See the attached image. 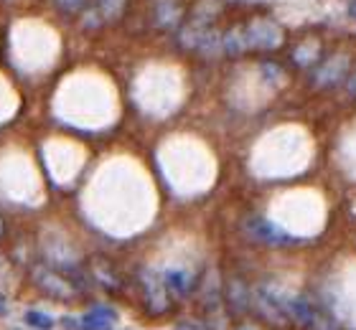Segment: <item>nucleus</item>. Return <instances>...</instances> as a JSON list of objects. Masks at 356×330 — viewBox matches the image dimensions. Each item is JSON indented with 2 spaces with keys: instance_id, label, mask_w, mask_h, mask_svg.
<instances>
[{
  "instance_id": "obj_1",
  "label": "nucleus",
  "mask_w": 356,
  "mask_h": 330,
  "mask_svg": "<svg viewBox=\"0 0 356 330\" xmlns=\"http://www.w3.org/2000/svg\"><path fill=\"white\" fill-rule=\"evenodd\" d=\"M31 279L51 300L72 302L79 295V287H76V282L69 279V274H64L61 270H56V267H51V264L46 262H36L31 267Z\"/></svg>"
},
{
  "instance_id": "obj_2",
  "label": "nucleus",
  "mask_w": 356,
  "mask_h": 330,
  "mask_svg": "<svg viewBox=\"0 0 356 330\" xmlns=\"http://www.w3.org/2000/svg\"><path fill=\"white\" fill-rule=\"evenodd\" d=\"M140 290L150 315H165L171 310V292H168L163 277H158L153 270L140 272Z\"/></svg>"
},
{
  "instance_id": "obj_3",
  "label": "nucleus",
  "mask_w": 356,
  "mask_h": 330,
  "mask_svg": "<svg viewBox=\"0 0 356 330\" xmlns=\"http://www.w3.org/2000/svg\"><path fill=\"white\" fill-rule=\"evenodd\" d=\"M247 38H250V49H260V51H273L282 44V28L270 18H252L245 26Z\"/></svg>"
},
{
  "instance_id": "obj_4",
  "label": "nucleus",
  "mask_w": 356,
  "mask_h": 330,
  "mask_svg": "<svg viewBox=\"0 0 356 330\" xmlns=\"http://www.w3.org/2000/svg\"><path fill=\"white\" fill-rule=\"evenodd\" d=\"M245 231L252 236L254 242L267 244V247H285V244H293V236H288L280 226H275L273 221H267L265 216H247Z\"/></svg>"
},
{
  "instance_id": "obj_5",
  "label": "nucleus",
  "mask_w": 356,
  "mask_h": 330,
  "mask_svg": "<svg viewBox=\"0 0 356 330\" xmlns=\"http://www.w3.org/2000/svg\"><path fill=\"white\" fill-rule=\"evenodd\" d=\"M224 305L232 315H245L252 308V295L242 277H229L224 285Z\"/></svg>"
},
{
  "instance_id": "obj_6",
  "label": "nucleus",
  "mask_w": 356,
  "mask_h": 330,
  "mask_svg": "<svg viewBox=\"0 0 356 330\" xmlns=\"http://www.w3.org/2000/svg\"><path fill=\"white\" fill-rule=\"evenodd\" d=\"M349 76V59L346 56H334L326 59L313 74V84L316 87H336L339 81H346Z\"/></svg>"
},
{
  "instance_id": "obj_7",
  "label": "nucleus",
  "mask_w": 356,
  "mask_h": 330,
  "mask_svg": "<svg viewBox=\"0 0 356 330\" xmlns=\"http://www.w3.org/2000/svg\"><path fill=\"white\" fill-rule=\"evenodd\" d=\"M92 277L107 292H118L120 290V274L115 272V267L107 259H92Z\"/></svg>"
},
{
  "instance_id": "obj_8",
  "label": "nucleus",
  "mask_w": 356,
  "mask_h": 330,
  "mask_svg": "<svg viewBox=\"0 0 356 330\" xmlns=\"http://www.w3.org/2000/svg\"><path fill=\"white\" fill-rule=\"evenodd\" d=\"M181 21V8L176 0H158L153 8V26L156 28H173Z\"/></svg>"
},
{
  "instance_id": "obj_9",
  "label": "nucleus",
  "mask_w": 356,
  "mask_h": 330,
  "mask_svg": "<svg viewBox=\"0 0 356 330\" xmlns=\"http://www.w3.org/2000/svg\"><path fill=\"white\" fill-rule=\"evenodd\" d=\"M224 44V53L227 56H232V59H237V56H242V53L250 49V38H247V28L245 26H232L227 33H224L222 38Z\"/></svg>"
},
{
  "instance_id": "obj_10",
  "label": "nucleus",
  "mask_w": 356,
  "mask_h": 330,
  "mask_svg": "<svg viewBox=\"0 0 356 330\" xmlns=\"http://www.w3.org/2000/svg\"><path fill=\"white\" fill-rule=\"evenodd\" d=\"M118 320V313L112 308H102L97 305L95 310H89L87 315L82 317V330H112V323Z\"/></svg>"
},
{
  "instance_id": "obj_11",
  "label": "nucleus",
  "mask_w": 356,
  "mask_h": 330,
  "mask_svg": "<svg viewBox=\"0 0 356 330\" xmlns=\"http://www.w3.org/2000/svg\"><path fill=\"white\" fill-rule=\"evenodd\" d=\"M285 313L296 323L305 325V328H313V323H316V313H313L311 302H305L303 297H290V300H285Z\"/></svg>"
},
{
  "instance_id": "obj_12",
  "label": "nucleus",
  "mask_w": 356,
  "mask_h": 330,
  "mask_svg": "<svg viewBox=\"0 0 356 330\" xmlns=\"http://www.w3.org/2000/svg\"><path fill=\"white\" fill-rule=\"evenodd\" d=\"M163 282H165V287H168V292L176 295V297H186L193 287L191 274L184 270H168L163 274Z\"/></svg>"
},
{
  "instance_id": "obj_13",
  "label": "nucleus",
  "mask_w": 356,
  "mask_h": 330,
  "mask_svg": "<svg viewBox=\"0 0 356 330\" xmlns=\"http://www.w3.org/2000/svg\"><path fill=\"white\" fill-rule=\"evenodd\" d=\"M222 38H224V33H219V31L211 26V28H207L204 33H201L199 44H196V51H199L201 56H207V59H214L216 53L224 51Z\"/></svg>"
},
{
  "instance_id": "obj_14",
  "label": "nucleus",
  "mask_w": 356,
  "mask_h": 330,
  "mask_svg": "<svg viewBox=\"0 0 356 330\" xmlns=\"http://www.w3.org/2000/svg\"><path fill=\"white\" fill-rule=\"evenodd\" d=\"M293 59H296L298 66H311L321 59V44L316 38H308L303 44L298 46L296 51H293Z\"/></svg>"
},
{
  "instance_id": "obj_15",
  "label": "nucleus",
  "mask_w": 356,
  "mask_h": 330,
  "mask_svg": "<svg viewBox=\"0 0 356 330\" xmlns=\"http://www.w3.org/2000/svg\"><path fill=\"white\" fill-rule=\"evenodd\" d=\"M95 8L104 21H120L127 8V0H95Z\"/></svg>"
},
{
  "instance_id": "obj_16",
  "label": "nucleus",
  "mask_w": 356,
  "mask_h": 330,
  "mask_svg": "<svg viewBox=\"0 0 356 330\" xmlns=\"http://www.w3.org/2000/svg\"><path fill=\"white\" fill-rule=\"evenodd\" d=\"M26 325L33 330H51L54 328V317L46 315V313H38V310H29L26 315H23Z\"/></svg>"
},
{
  "instance_id": "obj_17",
  "label": "nucleus",
  "mask_w": 356,
  "mask_h": 330,
  "mask_svg": "<svg viewBox=\"0 0 356 330\" xmlns=\"http://www.w3.org/2000/svg\"><path fill=\"white\" fill-rule=\"evenodd\" d=\"M89 0H54V6L61 8V10H67V13H79L87 8Z\"/></svg>"
},
{
  "instance_id": "obj_18",
  "label": "nucleus",
  "mask_w": 356,
  "mask_h": 330,
  "mask_svg": "<svg viewBox=\"0 0 356 330\" xmlns=\"http://www.w3.org/2000/svg\"><path fill=\"white\" fill-rule=\"evenodd\" d=\"M262 74H265L267 81H273V84H275V81H280L282 76H285V72H282L277 64H273V61H265V64H262Z\"/></svg>"
},
{
  "instance_id": "obj_19",
  "label": "nucleus",
  "mask_w": 356,
  "mask_h": 330,
  "mask_svg": "<svg viewBox=\"0 0 356 330\" xmlns=\"http://www.w3.org/2000/svg\"><path fill=\"white\" fill-rule=\"evenodd\" d=\"M176 330H209L207 323H199V320H181L176 323Z\"/></svg>"
},
{
  "instance_id": "obj_20",
  "label": "nucleus",
  "mask_w": 356,
  "mask_h": 330,
  "mask_svg": "<svg viewBox=\"0 0 356 330\" xmlns=\"http://www.w3.org/2000/svg\"><path fill=\"white\" fill-rule=\"evenodd\" d=\"M346 92H349L351 97H356V72H351L349 76H346Z\"/></svg>"
},
{
  "instance_id": "obj_21",
  "label": "nucleus",
  "mask_w": 356,
  "mask_h": 330,
  "mask_svg": "<svg viewBox=\"0 0 356 330\" xmlns=\"http://www.w3.org/2000/svg\"><path fill=\"white\" fill-rule=\"evenodd\" d=\"M346 13H349V18L356 21V0H346Z\"/></svg>"
},
{
  "instance_id": "obj_22",
  "label": "nucleus",
  "mask_w": 356,
  "mask_h": 330,
  "mask_svg": "<svg viewBox=\"0 0 356 330\" xmlns=\"http://www.w3.org/2000/svg\"><path fill=\"white\" fill-rule=\"evenodd\" d=\"M3 236H6V221L0 216V242H3Z\"/></svg>"
}]
</instances>
